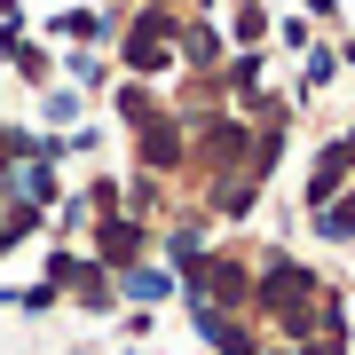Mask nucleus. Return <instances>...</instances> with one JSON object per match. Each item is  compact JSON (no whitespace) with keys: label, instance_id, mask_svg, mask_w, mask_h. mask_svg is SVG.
I'll use <instances>...</instances> for the list:
<instances>
[{"label":"nucleus","instance_id":"3","mask_svg":"<svg viewBox=\"0 0 355 355\" xmlns=\"http://www.w3.org/2000/svg\"><path fill=\"white\" fill-rule=\"evenodd\" d=\"M142 166H158V174H166V166H182V135L166 127V119H150V127H142Z\"/></svg>","mask_w":355,"mask_h":355},{"label":"nucleus","instance_id":"9","mask_svg":"<svg viewBox=\"0 0 355 355\" xmlns=\"http://www.w3.org/2000/svg\"><path fill=\"white\" fill-rule=\"evenodd\" d=\"M182 48H190L198 64H214V32H205V24H190V32H182Z\"/></svg>","mask_w":355,"mask_h":355},{"label":"nucleus","instance_id":"7","mask_svg":"<svg viewBox=\"0 0 355 355\" xmlns=\"http://www.w3.org/2000/svg\"><path fill=\"white\" fill-rule=\"evenodd\" d=\"M55 32H64V40H103L111 24H103V16H87V8H71V16H55Z\"/></svg>","mask_w":355,"mask_h":355},{"label":"nucleus","instance_id":"1","mask_svg":"<svg viewBox=\"0 0 355 355\" xmlns=\"http://www.w3.org/2000/svg\"><path fill=\"white\" fill-rule=\"evenodd\" d=\"M261 308L277 316L284 331H308L324 316V300H316V277H308L300 261H268V277H261Z\"/></svg>","mask_w":355,"mask_h":355},{"label":"nucleus","instance_id":"6","mask_svg":"<svg viewBox=\"0 0 355 355\" xmlns=\"http://www.w3.org/2000/svg\"><path fill=\"white\" fill-rule=\"evenodd\" d=\"M127 292H135V300H166V292H174V277H166V268H127Z\"/></svg>","mask_w":355,"mask_h":355},{"label":"nucleus","instance_id":"8","mask_svg":"<svg viewBox=\"0 0 355 355\" xmlns=\"http://www.w3.org/2000/svg\"><path fill=\"white\" fill-rule=\"evenodd\" d=\"M261 32H268V16L253 8V0H245V8H237V40H245V48H253V40H261Z\"/></svg>","mask_w":355,"mask_h":355},{"label":"nucleus","instance_id":"4","mask_svg":"<svg viewBox=\"0 0 355 355\" xmlns=\"http://www.w3.org/2000/svg\"><path fill=\"white\" fill-rule=\"evenodd\" d=\"M316 237L355 245V198H347V205H340V198H324V205H316Z\"/></svg>","mask_w":355,"mask_h":355},{"label":"nucleus","instance_id":"5","mask_svg":"<svg viewBox=\"0 0 355 355\" xmlns=\"http://www.w3.org/2000/svg\"><path fill=\"white\" fill-rule=\"evenodd\" d=\"M135 253H142V229H135V221H103V261L135 268Z\"/></svg>","mask_w":355,"mask_h":355},{"label":"nucleus","instance_id":"2","mask_svg":"<svg viewBox=\"0 0 355 355\" xmlns=\"http://www.w3.org/2000/svg\"><path fill=\"white\" fill-rule=\"evenodd\" d=\"M166 64H174V24L150 8V16L127 32V71H166Z\"/></svg>","mask_w":355,"mask_h":355}]
</instances>
